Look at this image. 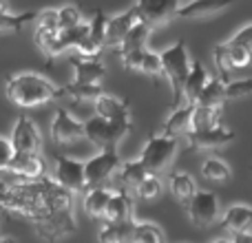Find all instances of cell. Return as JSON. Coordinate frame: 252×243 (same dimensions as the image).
Here are the masks:
<instances>
[{
    "instance_id": "cell-1",
    "label": "cell",
    "mask_w": 252,
    "mask_h": 243,
    "mask_svg": "<svg viewBox=\"0 0 252 243\" xmlns=\"http://www.w3.org/2000/svg\"><path fill=\"white\" fill-rule=\"evenodd\" d=\"M0 213H13L33 223L40 239L56 243L75 230L73 195L53 179H18L0 173Z\"/></svg>"
},
{
    "instance_id": "cell-2",
    "label": "cell",
    "mask_w": 252,
    "mask_h": 243,
    "mask_svg": "<svg viewBox=\"0 0 252 243\" xmlns=\"http://www.w3.org/2000/svg\"><path fill=\"white\" fill-rule=\"evenodd\" d=\"M9 102L20 109H35V106L49 104V102L62 97V87H56L51 80H47L40 73H16L7 78L4 84Z\"/></svg>"
},
{
    "instance_id": "cell-3",
    "label": "cell",
    "mask_w": 252,
    "mask_h": 243,
    "mask_svg": "<svg viewBox=\"0 0 252 243\" xmlns=\"http://www.w3.org/2000/svg\"><path fill=\"white\" fill-rule=\"evenodd\" d=\"M161 75L170 82V109H177L184 102V84H186L188 71H190V58L184 40H177L173 47L159 53Z\"/></svg>"
},
{
    "instance_id": "cell-4",
    "label": "cell",
    "mask_w": 252,
    "mask_h": 243,
    "mask_svg": "<svg viewBox=\"0 0 252 243\" xmlns=\"http://www.w3.org/2000/svg\"><path fill=\"white\" fill-rule=\"evenodd\" d=\"M130 133V120H104L100 115H93L84 122V137L95 144L100 151L104 148H118L126 135Z\"/></svg>"
},
{
    "instance_id": "cell-5",
    "label": "cell",
    "mask_w": 252,
    "mask_h": 243,
    "mask_svg": "<svg viewBox=\"0 0 252 243\" xmlns=\"http://www.w3.org/2000/svg\"><path fill=\"white\" fill-rule=\"evenodd\" d=\"M175 155H177V137H168V135L157 133L153 137H148V142L144 144L137 161L151 175H157V173H164L173 164Z\"/></svg>"
},
{
    "instance_id": "cell-6",
    "label": "cell",
    "mask_w": 252,
    "mask_h": 243,
    "mask_svg": "<svg viewBox=\"0 0 252 243\" xmlns=\"http://www.w3.org/2000/svg\"><path fill=\"white\" fill-rule=\"evenodd\" d=\"M120 164H122V159H120L118 148H104L95 157L84 161V183H87V188L104 186L111 179V175L120 168Z\"/></svg>"
},
{
    "instance_id": "cell-7",
    "label": "cell",
    "mask_w": 252,
    "mask_h": 243,
    "mask_svg": "<svg viewBox=\"0 0 252 243\" xmlns=\"http://www.w3.org/2000/svg\"><path fill=\"white\" fill-rule=\"evenodd\" d=\"M186 213L192 226L197 228H208L219 219V201L215 192L208 190H195V195L186 201Z\"/></svg>"
},
{
    "instance_id": "cell-8",
    "label": "cell",
    "mask_w": 252,
    "mask_h": 243,
    "mask_svg": "<svg viewBox=\"0 0 252 243\" xmlns=\"http://www.w3.org/2000/svg\"><path fill=\"white\" fill-rule=\"evenodd\" d=\"M179 4L182 0H137L133 7L137 9L139 22H144L148 29H157L177 16Z\"/></svg>"
},
{
    "instance_id": "cell-9",
    "label": "cell",
    "mask_w": 252,
    "mask_h": 243,
    "mask_svg": "<svg viewBox=\"0 0 252 243\" xmlns=\"http://www.w3.org/2000/svg\"><path fill=\"white\" fill-rule=\"evenodd\" d=\"M53 182L58 186H62L64 190H69L71 195L87 190L84 183V161H78L73 157L58 155L56 157V170H53Z\"/></svg>"
},
{
    "instance_id": "cell-10",
    "label": "cell",
    "mask_w": 252,
    "mask_h": 243,
    "mask_svg": "<svg viewBox=\"0 0 252 243\" xmlns=\"http://www.w3.org/2000/svg\"><path fill=\"white\" fill-rule=\"evenodd\" d=\"M235 130H230L228 126H213V128H201V130H188L186 142L188 151H217V148L226 146L235 139Z\"/></svg>"
},
{
    "instance_id": "cell-11",
    "label": "cell",
    "mask_w": 252,
    "mask_h": 243,
    "mask_svg": "<svg viewBox=\"0 0 252 243\" xmlns=\"http://www.w3.org/2000/svg\"><path fill=\"white\" fill-rule=\"evenodd\" d=\"M9 142H11L16 152H40L42 151L40 130H38V126H35V122L29 120L27 115H20V118L16 120Z\"/></svg>"
},
{
    "instance_id": "cell-12",
    "label": "cell",
    "mask_w": 252,
    "mask_h": 243,
    "mask_svg": "<svg viewBox=\"0 0 252 243\" xmlns=\"http://www.w3.org/2000/svg\"><path fill=\"white\" fill-rule=\"evenodd\" d=\"M84 137V124L78 122L66 109H58L51 122V139L58 146H66Z\"/></svg>"
},
{
    "instance_id": "cell-13",
    "label": "cell",
    "mask_w": 252,
    "mask_h": 243,
    "mask_svg": "<svg viewBox=\"0 0 252 243\" xmlns=\"http://www.w3.org/2000/svg\"><path fill=\"white\" fill-rule=\"evenodd\" d=\"M215 64H217V71L221 78H226L228 71L232 69H244L252 62V51L244 47H237L232 42H223L215 47Z\"/></svg>"
},
{
    "instance_id": "cell-14",
    "label": "cell",
    "mask_w": 252,
    "mask_h": 243,
    "mask_svg": "<svg viewBox=\"0 0 252 243\" xmlns=\"http://www.w3.org/2000/svg\"><path fill=\"white\" fill-rule=\"evenodd\" d=\"M7 173L18 179H40L47 175V164L40 152H16Z\"/></svg>"
},
{
    "instance_id": "cell-15",
    "label": "cell",
    "mask_w": 252,
    "mask_h": 243,
    "mask_svg": "<svg viewBox=\"0 0 252 243\" xmlns=\"http://www.w3.org/2000/svg\"><path fill=\"white\" fill-rule=\"evenodd\" d=\"M133 199H130L128 190L126 188H118V190H111L109 197V204L104 208V223H126V221H133Z\"/></svg>"
},
{
    "instance_id": "cell-16",
    "label": "cell",
    "mask_w": 252,
    "mask_h": 243,
    "mask_svg": "<svg viewBox=\"0 0 252 243\" xmlns=\"http://www.w3.org/2000/svg\"><path fill=\"white\" fill-rule=\"evenodd\" d=\"M139 22V16H137V9L130 7L126 9L124 13L120 16H113L106 20V33H104V47H113L118 49L120 42L124 40V35L133 29L135 25Z\"/></svg>"
},
{
    "instance_id": "cell-17",
    "label": "cell",
    "mask_w": 252,
    "mask_h": 243,
    "mask_svg": "<svg viewBox=\"0 0 252 243\" xmlns=\"http://www.w3.org/2000/svg\"><path fill=\"white\" fill-rule=\"evenodd\" d=\"M232 2L235 0H190L186 4H179L175 18H182V20H204V18L217 16L219 11L230 7Z\"/></svg>"
},
{
    "instance_id": "cell-18",
    "label": "cell",
    "mask_w": 252,
    "mask_h": 243,
    "mask_svg": "<svg viewBox=\"0 0 252 243\" xmlns=\"http://www.w3.org/2000/svg\"><path fill=\"white\" fill-rule=\"evenodd\" d=\"M71 66H73V82L78 84H100V80L106 73L104 64L97 58L73 56L71 58Z\"/></svg>"
},
{
    "instance_id": "cell-19",
    "label": "cell",
    "mask_w": 252,
    "mask_h": 243,
    "mask_svg": "<svg viewBox=\"0 0 252 243\" xmlns=\"http://www.w3.org/2000/svg\"><path fill=\"white\" fill-rule=\"evenodd\" d=\"M35 44L44 53L47 62H53L58 56H62L66 51L60 29H40V27H35Z\"/></svg>"
},
{
    "instance_id": "cell-20",
    "label": "cell",
    "mask_w": 252,
    "mask_h": 243,
    "mask_svg": "<svg viewBox=\"0 0 252 243\" xmlns=\"http://www.w3.org/2000/svg\"><path fill=\"white\" fill-rule=\"evenodd\" d=\"M190 120H192V104H179L177 109L170 111L168 120L161 124L159 133L168 135V137H179L190 130Z\"/></svg>"
},
{
    "instance_id": "cell-21",
    "label": "cell",
    "mask_w": 252,
    "mask_h": 243,
    "mask_svg": "<svg viewBox=\"0 0 252 243\" xmlns=\"http://www.w3.org/2000/svg\"><path fill=\"white\" fill-rule=\"evenodd\" d=\"M221 228L228 232H232V235L252 228V206H246V204L230 206L221 217Z\"/></svg>"
},
{
    "instance_id": "cell-22",
    "label": "cell",
    "mask_w": 252,
    "mask_h": 243,
    "mask_svg": "<svg viewBox=\"0 0 252 243\" xmlns=\"http://www.w3.org/2000/svg\"><path fill=\"white\" fill-rule=\"evenodd\" d=\"M95 115L104 120H130V109H128V102L120 100L115 95H106L102 93L95 102Z\"/></svg>"
},
{
    "instance_id": "cell-23",
    "label": "cell",
    "mask_w": 252,
    "mask_h": 243,
    "mask_svg": "<svg viewBox=\"0 0 252 243\" xmlns=\"http://www.w3.org/2000/svg\"><path fill=\"white\" fill-rule=\"evenodd\" d=\"M208 71L204 69L199 60H192L190 62V71H188V78H186V84H184V102L182 104H195L197 95L199 91L204 89V84L208 82Z\"/></svg>"
},
{
    "instance_id": "cell-24",
    "label": "cell",
    "mask_w": 252,
    "mask_h": 243,
    "mask_svg": "<svg viewBox=\"0 0 252 243\" xmlns=\"http://www.w3.org/2000/svg\"><path fill=\"white\" fill-rule=\"evenodd\" d=\"M109 197H111V190L104 186L87 188V190H84V199H82L84 213H87L91 219H102L106 204H109Z\"/></svg>"
},
{
    "instance_id": "cell-25",
    "label": "cell",
    "mask_w": 252,
    "mask_h": 243,
    "mask_svg": "<svg viewBox=\"0 0 252 243\" xmlns=\"http://www.w3.org/2000/svg\"><path fill=\"white\" fill-rule=\"evenodd\" d=\"M221 113H223V106H201V104H192L190 130L213 128V126L221 124Z\"/></svg>"
},
{
    "instance_id": "cell-26",
    "label": "cell",
    "mask_w": 252,
    "mask_h": 243,
    "mask_svg": "<svg viewBox=\"0 0 252 243\" xmlns=\"http://www.w3.org/2000/svg\"><path fill=\"white\" fill-rule=\"evenodd\" d=\"M223 84H226V78L217 75V78H210L208 82L204 84V89L199 91L195 104L201 106H223L226 97H223Z\"/></svg>"
},
{
    "instance_id": "cell-27",
    "label": "cell",
    "mask_w": 252,
    "mask_h": 243,
    "mask_svg": "<svg viewBox=\"0 0 252 243\" xmlns=\"http://www.w3.org/2000/svg\"><path fill=\"white\" fill-rule=\"evenodd\" d=\"M128 243H166L164 232L159 226L151 221H133L130 226Z\"/></svg>"
},
{
    "instance_id": "cell-28",
    "label": "cell",
    "mask_w": 252,
    "mask_h": 243,
    "mask_svg": "<svg viewBox=\"0 0 252 243\" xmlns=\"http://www.w3.org/2000/svg\"><path fill=\"white\" fill-rule=\"evenodd\" d=\"M195 190H197L195 179H192L188 173H173L170 175V192H173V197L179 201V204H186V201L195 195Z\"/></svg>"
},
{
    "instance_id": "cell-29",
    "label": "cell",
    "mask_w": 252,
    "mask_h": 243,
    "mask_svg": "<svg viewBox=\"0 0 252 243\" xmlns=\"http://www.w3.org/2000/svg\"><path fill=\"white\" fill-rule=\"evenodd\" d=\"M62 93L69 97H73L75 102H95L102 95V87L100 84H78V82H69L62 87Z\"/></svg>"
},
{
    "instance_id": "cell-30",
    "label": "cell",
    "mask_w": 252,
    "mask_h": 243,
    "mask_svg": "<svg viewBox=\"0 0 252 243\" xmlns=\"http://www.w3.org/2000/svg\"><path fill=\"white\" fill-rule=\"evenodd\" d=\"M153 29H148L144 22H137L128 33L124 35V40L120 42L118 47V53H126V51H133V49H144L148 42V35H151Z\"/></svg>"
},
{
    "instance_id": "cell-31",
    "label": "cell",
    "mask_w": 252,
    "mask_h": 243,
    "mask_svg": "<svg viewBox=\"0 0 252 243\" xmlns=\"http://www.w3.org/2000/svg\"><path fill=\"white\" fill-rule=\"evenodd\" d=\"M201 175H204L206 179H210V182H217V183H223L232 177L228 164L223 159H219V157H208V159L201 164Z\"/></svg>"
},
{
    "instance_id": "cell-32",
    "label": "cell",
    "mask_w": 252,
    "mask_h": 243,
    "mask_svg": "<svg viewBox=\"0 0 252 243\" xmlns=\"http://www.w3.org/2000/svg\"><path fill=\"white\" fill-rule=\"evenodd\" d=\"M135 221V219H133ZM133 221L126 223H104V228L100 230L97 241L100 243H128V235H130V226Z\"/></svg>"
},
{
    "instance_id": "cell-33",
    "label": "cell",
    "mask_w": 252,
    "mask_h": 243,
    "mask_svg": "<svg viewBox=\"0 0 252 243\" xmlns=\"http://www.w3.org/2000/svg\"><path fill=\"white\" fill-rule=\"evenodd\" d=\"M120 166H122V170H120V179H122V188H126V190H128V188H133L135 190V186H137V183L148 175V170L144 168L137 159L135 161H124V164H120Z\"/></svg>"
},
{
    "instance_id": "cell-34",
    "label": "cell",
    "mask_w": 252,
    "mask_h": 243,
    "mask_svg": "<svg viewBox=\"0 0 252 243\" xmlns=\"http://www.w3.org/2000/svg\"><path fill=\"white\" fill-rule=\"evenodd\" d=\"M135 192H137V197H142V199L153 201V199H157V197L161 195V182L157 179V175L148 173L146 177L135 186Z\"/></svg>"
},
{
    "instance_id": "cell-35",
    "label": "cell",
    "mask_w": 252,
    "mask_h": 243,
    "mask_svg": "<svg viewBox=\"0 0 252 243\" xmlns=\"http://www.w3.org/2000/svg\"><path fill=\"white\" fill-rule=\"evenodd\" d=\"M106 20L109 18L104 16L102 11H97L95 16H93V20L89 22V38H91V42L95 44L97 49L102 51V47H104V33H106Z\"/></svg>"
},
{
    "instance_id": "cell-36",
    "label": "cell",
    "mask_w": 252,
    "mask_h": 243,
    "mask_svg": "<svg viewBox=\"0 0 252 243\" xmlns=\"http://www.w3.org/2000/svg\"><path fill=\"white\" fill-rule=\"evenodd\" d=\"M139 73L148 75L151 80H157L161 75V60H159V53H153V51H144V58L139 62Z\"/></svg>"
},
{
    "instance_id": "cell-37",
    "label": "cell",
    "mask_w": 252,
    "mask_h": 243,
    "mask_svg": "<svg viewBox=\"0 0 252 243\" xmlns=\"http://www.w3.org/2000/svg\"><path fill=\"white\" fill-rule=\"evenodd\" d=\"M252 93V78L237 80V82L223 84V97L226 100H237V97H246Z\"/></svg>"
},
{
    "instance_id": "cell-38",
    "label": "cell",
    "mask_w": 252,
    "mask_h": 243,
    "mask_svg": "<svg viewBox=\"0 0 252 243\" xmlns=\"http://www.w3.org/2000/svg\"><path fill=\"white\" fill-rule=\"evenodd\" d=\"M56 11H58V29L60 31H66L82 22V16H80L78 7H73V4H66L62 9H56Z\"/></svg>"
},
{
    "instance_id": "cell-39",
    "label": "cell",
    "mask_w": 252,
    "mask_h": 243,
    "mask_svg": "<svg viewBox=\"0 0 252 243\" xmlns=\"http://www.w3.org/2000/svg\"><path fill=\"white\" fill-rule=\"evenodd\" d=\"M13 155H16V151H13L9 137H2V135H0V173H7Z\"/></svg>"
},
{
    "instance_id": "cell-40",
    "label": "cell",
    "mask_w": 252,
    "mask_h": 243,
    "mask_svg": "<svg viewBox=\"0 0 252 243\" xmlns=\"http://www.w3.org/2000/svg\"><path fill=\"white\" fill-rule=\"evenodd\" d=\"M144 51H146V47H144V49H133V51H126V53H120L122 64L128 71H139V62H142V58H144Z\"/></svg>"
},
{
    "instance_id": "cell-41",
    "label": "cell",
    "mask_w": 252,
    "mask_h": 243,
    "mask_svg": "<svg viewBox=\"0 0 252 243\" xmlns=\"http://www.w3.org/2000/svg\"><path fill=\"white\" fill-rule=\"evenodd\" d=\"M228 42H232V44H237V47H244V49H248V51H252V25L244 27L241 31H237V33L232 35Z\"/></svg>"
},
{
    "instance_id": "cell-42",
    "label": "cell",
    "mask_w": 252,
    "mask_h": 243,
    "mask_svg": "<svg viewBox=\"0 0 252 243\" xmlns=\"http://www.w3.org/2000/svg\"><path fill=\"white\" fill-rule=\"evenodd\" d=\"M230 243H252V235L250 232H235V235H232V241Z\"/></svg>"
},
{
    "instance_id": "cell-43",
    "label": "cell",
    "mask_w": 252,
    "mask_h": 243,
    "mask_svg": "<svg viewBox=\"0 0 252 243\" xmlns=\"http://www.w3.org/2000/svg\"><path fill=\"white\" fill-rule=\"evenodd\" d=\"M7 11H9L7 0H0V13H7Z\"/></svg>"
},
{
    "instance_id": "cell-44",
    "label": "cell",
    "mask_w": 252,
    "mask_h": 243,
    "mask_svg": "<svg viewBox=\"0 0 252 243\" xmlns=\"http://www.w3.org/2000/svg\"><path fill=\"white\" fill-rule=\"evenodd\" d=\"M0 243H16V239H11V237H0Z\"/></svg>"
},
{
    "instance_id": "cell-45",
    "label": "cell",
    "mask_w": 252,
    "mask_h": 243,
    "mask_svg": "<svg viewBox=\"0 0 252 243\" xmlns=\"http://www.w3.org/2000/svg\"><path fill=\"white\" fill-rule=\"evenodd\" d=\"M213 243H230L228 239H217V241H213Z\"/></svg>"
},
{
    "instance_id": "cell-46",
    "label": "cell",
    "mask_w": 252,
    "mask_h": 243,
    "mask_svg": "<svg viewBox=\"0 0 252 243\" xmlns=\"http://www.w3.org/2000/svg\"><path fill=\"white\" fill-rule=\"evenodd\" d=\"M250 170H252V166H250Z\"/></svg>"
}]
</instances>
